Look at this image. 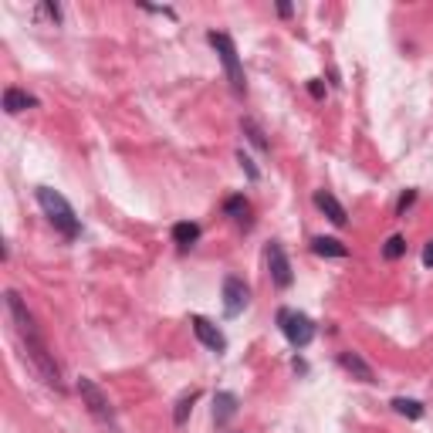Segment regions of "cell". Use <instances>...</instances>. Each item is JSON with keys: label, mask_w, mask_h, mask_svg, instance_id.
I'll return each mask as SVG.
<instances>
[{"label": "cell", "mask_w": 433, "mask_h": 433, "mask_svg": "<svg viewBox=\"0 0 433 433\" xmlns=\"http://www.w3.org/2000/svg\"><path fill=\"white\" fill-rule=\"evenodd\" d=\"M3 302H7V311H10V318H14V329L21 335V342H24L27 356L34 362V369L41 373V379L54 386L58 393L65 389V382H61V369H58V362H54V352L48 349V342H44V335L38 329V322H34V315L27 311V305L21 302V295L17 291H7L3 295Z\"/></svg>", "instance_id": "6da1fadb"}, {"label": "cell", "mask_w": 433, "mask_h": 433, "mask_svg": "<svg viewBox=\"0 0 433 433\" xmlns=\"http://www.w3.org/2000/svg\"><path fill=\"white\" fill-rule=\"evenodd\" d=\"M38 204H41V210H44V217L51 220V227L65 237V240H75L78 234H81V224H78L75 210H72V204L58 193V190H51V186H38Z\"/></svg>", "instance_id": "7a4b0ae2"}, {"label": "cell", "mask_w": 433, "mask_h": 433, "mask_svg": "<svg viewBox=\"0 0 433 433\" xmlns=\"http://www.w3.org/2000/svg\"><path fill=\"white\" fill-rule=\"evenodd\" d=\"M206 41H210V48H213L217 58H220V65H224V72H227L230 88H234V95H247V78H244V65H240V54H237L234 38L224 34V31H206Z\"/></svg>", "instance_id": "3957f363"}, {"label": "cell", "mask_w": 433, "mask_h": 433, "mask_svg": "<svg viewBox=\"0 0 433 433\" xmlns=\"http://www.w3.org/2000/svg\"><path fill=\"white\" fill-rule=\"evenodd\" d=\"M278 329L284 332V338H288L295 349H308L311 338H315V322L308 318L305 311H295V308H281Z\"/></svg>", "instance_id": "277c9868"}, {"label": "cell", "mask_w": 433, "mask_h": 433, "mask_svg": "<svg viewBox=\"0 0 433 433\" xmlns=\"http://www.w3.org/2000/svg\"><path fill=\"white\" fill-rule=\"evenodd\" d=\"M78 393H81V403L88 407V413H92L102 427H108V430L115 433V409L108 403V396L99 389V382L88 379V376H81V379H78Z\"/></svg>", "instance_id": "5b68a950"}, {"label": "cell", "mask_w": 433, "mask_h": 433, "mask_svg": "<svg viewBox=\"0 0 433 433\" xmlns=\"http://www.w3.org/2000/svg\"><path fill=\"white\" fill-rule=\"evenodd\" d=\"M251 302V288H247V281L237 278V275H227L224 278V315L227 318H237L244 308Z\"/></svg>", "instance_id": "8992f818"}, {"label": "cell", "mask_w": 433, "mask_h": 433, "mask_svg": "<svg viewBox=\"0 0 433 433\" xmlns=\"http://www.w3.org/2000/svg\"><path fill=\"white\" fill-rule=\"evenodd\" d=\"M264 261H268V275H271V281H275L278 288H291V281H295V275H291V261H288V254H284V247H281L278 240H271V244L264 247Z\"/></svg>", "instance_id": "52a82bcc"}, {"label": "cell", "mask_w": 433, "mask_h": 433, "mask_svg": "<svg viewBox=\"0 0 433 433\" xmlns=\"http://www.w3.org/2000/svg\"><path fill=\"white\" fill-rule=\"evenodd\" d=\"M190 325H193V335L204 342L210 352H217V356H220V352H227V338H224V332L217 329L213 322H206L204 315H193V318H190Z\"/></svg>", "instance_id": "ba28073f"}, {"label": "cell", "mask_w": 433, "mask_h": 433, "mask_svg": "<svg viewBox=\"0 0 433 433\" xmlns=\"http://www.w3.org/2000/svg\"><path fill=\"white\" fill-rule=\"evenodd\" d=\"M315 206H318V210L329 217L335 227H345V224H349V213H345V206L338 204L329 190H318V193H315Z\"/></svg>", "instance_id": "9c48e42d"}, {"label": "cell", "mask_w": 433, "mask_h": 433, "mask_svg": "<svg viewBox=\"0 0 433 433\" xmlns=\"http://www.w3.org/2000/svg\"><path fill=\"white\" fill-rule=\"evenodd\" d=\"M34 105H38V99L27 95L24 88H17V85H7V88H3V112H7V115H17V112L34 108Z\"/></svg>", "instance_id": "30bf717a"}, {"label": "cell", "mask_w": 433, "mask_h": 433, "mask_svg": "<svg viewBox=\"0 0 433 433\" xmlns=\"http://www.w3.org/2000/svg\"><path fill=\"white\" fill-rule=\"evenodd\" d=\"M338 362H342V369H345V373H352L359 382H376L373 366L359 356V352H342V356H338Z\"/></svg>", "instance_id": "8fae6325"}, {"label": "cell", "mask_w": 433, "mask_h": 433, "mask_svg": "<svg viewBox=\"0 0 433 433\" xmlns=\"http://www.w3.org/2000/svg\"><path fill=\"white\" fill-rule=\"evenodd\" d=\"M234 416H237V396L227 393V389L217 393V396H213V423H217V427H227Z\"/></svg>", "instance_id": "7c38bea8"}, {"label": "cell", "mask_w": 433, "mask_h": 433, "mask_svg": "<svg viewBox=\"0 0 433 433\" xmlns=\"http://www.w3.org/2000/svg\"><path fill=\"white\" fill-rule=\"evenodd\" d=\"M197 240H200V224H193V220H179V224H173V244H179L183 251L193 247Z\"/></svg>", "instance_id": "4fadbf2b"}, {"label": "cell", "mask_w": 433, "mask_h": 433, "mask_svg": "<svg viewBox=\"0 0 433 433\" xmlns=\"http://www.w3.org/2000/svg\"><path fill=\"white\" fill-rule=\"evenodd\" d=\"M311 251L322 257H349V247H345L338 237H315V240H311Z\"/></svg>", "instance_id": "5bb4252c"}, {"label": "cell", "mask_w": 433, "mask_h": 433, "mask_svg": "<svg viewBox=\"0 0 433 433\" xmlns=\"http://www.w3.org/2000/svg\"><path fill=\"white\" fill-rule=\"evenodd\" d=\"M224 213H227L230 220H237V224H247V213H251V204H247V197L244 193H234L224 200Z\"/></svg>", "instance_id": "9a60e30c"}, {"label": "cell", "mask_w": 433, "mask_h": 433, "mask_svg": "<svg viewBox=\"0 0 433 433\" xmlns=\"http://www.w3.org/2000/svg\"><path fill=\"white\" fill-rule=\"evenodd\" d=\"M389 407L396 409L400 416H407V420H420V416H423V403H420V400H407V396H396V400H393Z\"/></svg>", "instance_id": "2e32d148"}, {"label": "cell", "mask_w": 433, "mask_h": 433, "mask_svg": "<svg viewBox=\"0 0 433 433\" xmlns=\"http://www.w3.org/2000/svg\"><path fill=\"white\" fill-rule=\"evenodd\" d=\"M240 129H244V136H247V139L254 142V146L261 149V153H268V149H271V142L264 139V129L257 126L254 119H240Z\"/></svg>", "instance_id": "e0dca14e"}, {"label": "cell", "mask_w": 433, "mask_h": 433, "mask_svg": "<svg viewBox=\"0 0 433 433\" xmlns=\"http://www.w3.org/2000/svg\"><path fill=\"white\" fill-rule=\"evenodd\" d=\"M197 400H200V389H190V393H186V396H183V400L177 403V413H173V423H177V427H183V423H186V416H190V409H193V403H197Z\"/></svg>", "instance_id": "ac0fdd59"}, {"label": "cell", "mask_w": 433, "mask_h": 433, "mask_svg": "<svg viewBox=\"0 0 433 433\" xmlns=\"http://www.w3.org/2000/svg\"><path fill=\"white\" fill-rule=\"evenodd\" d=\"M403 254H407V237L393 234V237L382 244V257H386V261H400Z\"/></svg>", "instance_id": "d6986e66"}, {"label": "cell", "mask_w": 433, "mask_h": 433, "mask_svg": "<svg viewBox=\"0 0 433 433\" xmlns=\"http://www.w3.org/2000/svg\"><path fill=\"white\" fill-rule=\"evenodd\" d=\"M237 163H240V170L247 173V179H251V183H257V179H261V170H257V166H254V159H251V156L244 153V149L237 153Z\"/></svg>", "instance_id": "ffe728a7"}, {"label": "cell", "mask_w": 433, "mask_h": 433, "mask_svg": "<svg viewBox=\"0 0 433 433\" xmlns=\"http://www.w3.org/2000/svg\"><path fill=\"white\" fill-rule=\"evenodd\" d=\"M413 200H416V190H407V193L400 197V204H396V213L403 217V213H407L409 206H413Z\"/></svg>", "instance_id": "44dd1931"}, {"label": "cell", "mask_w": 433, "mask_h": 433, "mask_svg": "<svg viewBox=\"0 0 433 433\" xmlns=\"http://www.w3.org/2000/svg\"><path fill=\"white\" fill-rule=\"evenodd\" d=\"M308 92H311V99H325V85H322L318 78H311V81H308Z\"/></svg>", "instance_id": "7402d4cb"}, {"label": "cell", "mask_w": 433, "mask_h": 433, "mask_svg": "<svg viewBox=\"0 0 433 433\" xmlns=\"http://www.w3.org/2000/svg\"><path fill=\"white\" fill-rule=\"evenodd\" d=\"M41 14H48V17H51L54 24H58V21H61V10H58V7H54V3H41Z\"/></svg>", "instance_id": "603a6c76"}, {"label": "cell", "mask_w": 433, "mask_h": 433, "mask_svg": "<svg viewBox=\"0 0 433 433\" xmlns=\"http://www.w3.org/2000/svg\"><path fill=\"white\" fill-rule=\"evenodd\" d=\"M423 264H427V268H433V240L427 244V247H423Z\"/></svg>", "instance_id": "cb8c5ba5"}, {"label": "cell", "mask_w": 433, "mask_h": 433, "mask_svg": "<svg viewBox=\"0 0 433 433\" xmlns=\"http://www.w3.org/2000/svg\"><path fill=\"white\" fill-rule=\"evenodd\" d=\"M291 10H295L291 3H278V14H281V17H291Z\"/></svg>", "instance_id": "d4e9b609"}]
</instances>
